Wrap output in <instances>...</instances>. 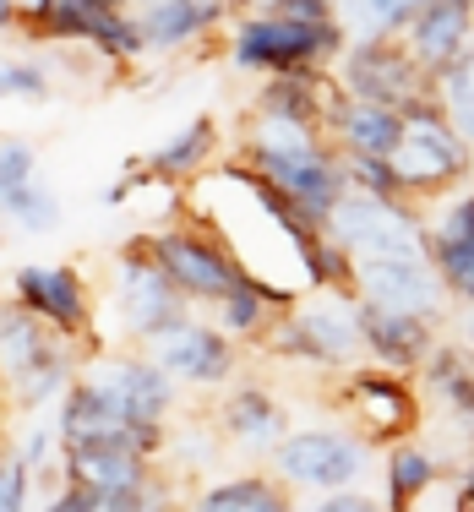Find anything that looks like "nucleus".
<instances>
[{"mask_svg":"<svg viewBox=\"0 0 474 512\" xmlns=\"http://www.w3.org/2000/svg\"><path fill=\"white\" fill-rule=\"evenodd\" d=\"M338 158H344L349 191H366V197H387V202H409L387 158H360V153H338Z\"/></svg>","mask_w":474,"mask_h":512,"instance_id":"7c9ffc66","label":"nucleus"},{"mask_svg":"<svg viewBox=\"0 0 474 512\" xmlns=\"http://www.w3.org/2000/svg\"><path fill=\"white\" fill-rule=\"evenodd\" d=\"M376 447L355 425H306V431H289L284 447L273 453L267 469L289 485V491H316V496H333V491H360L366 480Z\"/></svg>","mask_w":474,"mask_h":512,"instance_id":"423d86ee","label":"nucleus"},{"mask_svg":"<svg viewBox=\"0 0 474 512\" xmlns=\"http://www.w3.org/2000/svg\"><path fill=\"white\" fill-rule=\"evenodd\" d=\"M50 88L44 60H0V99H50Z\"/></svg>","mask_w":474,"mask_h":512,"instance_id":"2f4dec72","label":"nucleus"},{"mask_svg":"<svg viewBox=\"0 0 474 512\" xmlns=\"http://www.w3.org/2000/svg\"><path fill=\"white\" fill-rule=\"evenodd\" d=\"M82 371H88L93 382L142 425H169V414H175V404H180V387L169 382L142 349H104V355H93Z\"/></svg>","mask_w":474,"mask_h":512,"instance_id":"f3484780","label":"nucleus"},{"mask_svg":"<svg viewBox=\"0 0 474 512\" xmlns=\"http://www.w3.org/2000/svg\"><path fill=\"white\" fill-rule=\"evenodd\" d=\"M404 44L431 77H442L474 44V0H425V11L404 28Z\"/></svg>","mask_w":474,"mask_h":512,"instance_id":"412c9836","label":"nucleus"},{"mask_svg":"<svg viewBox=\"0 0 474 512\" xmlns=\"http://www.w3.org/2000/svg\"><path fill=\"white\" fill-rule=\"evenodd\" d=\"M39 180V148L22 137H0V197Z\"/></svg>","mask_w":474,"mask_h":512,"instance_id":"473e14b6","label":"nucleus"},{"mask_svg":"<svg viewBox=\"0 0 474 512\" xmlns=\"http://www.w3.org/2000/svg\"><path fill=\"white\" fill-rule=\"evenodd\" d=\"M109 300H115V316H120V327H126L131 349L153 344L164 327H175V322H186V316H197V306H191V300L175 289V278L158 267L148 235H131L126 246L115 251Z\"/></svg>","mask_w":474,"mask_h":512,"instance_id":"0eeeda50","label":"nucleus"},{"mask_svg":"<svg viewBox=\"0 0 474 512\" xmlns=\"http://www.w3.org/2000/svg\"><path fill=\"white\" fill-rule=\"evenodd\" d=\"M213 431L224 436V447H235V453H267L273 458L295 425H289V409L273 387L257 382V376H240V382H229L224 398H218Z\"/></svg>","mask_w":474,"mask_h":512,"instance_id":"dca6fc26","label":"nucleus"},{"mask_svg":"<svg viewBox=\"0 0 474 512\" xmlns=\"http://www.w3.org/2000/svg\"><path fill=\"white\" fill-rule=\"evenodd\" d=\"M300 512H387V507L366 491H333V496H316V502L300 507Z\"/></svg>","mask_w":474,"mask_h":512,"instance_id":"c9c22d12","label":"nucleus"},{"mask_svg":"<svg viewBox=\"0 0 474 512\" xmlns=\"http://www.w3.org/2000/svg\"><path fill=\"white\" fill-rule=\"evenodd\" d=\"M425 224H431V235H425V262L442 278L447 300H453V306H474V180L458 186L453 197L425 207Z\"/></svg>","mask_w":474,"mask_h":512,"instance_id":"2eb2a0df","label":"nucleus"},{"mask_svg":"<svg viewBox=\"0 0 474 512\" xmlns=\"http://www.w3.org/2000/svg\"><path fill=\"white\" fill-rule=\"evenodd\" d=\"M88 365L71 338H60L44 316H33L17 300H0V393L11 414H39L44 404H60L77 371Z\"/></svg>","mask_w":474,"mask_h":512,"instance_id":"f03ea898","label":"nucleus"},{"mask_svg":"<svg viewBox=\"0 0 474 512\" xmlns=\"http://www.w3.org/2000/svg\"><path fill=\"white\" fill-rule=\"evenodd\" d=\"M142 355L175 387H208V393L213 387H229L240 371V344L218 322H208L202 311L175 322V327H164L153 344H142Z\"/></svg>","mask_w":474,"mask_h":512,"instance_id":"ddd939ff","label":"nucleus"},{"mask_svg":"<svg viewBox=\"0 0 474 512\" xmlns=\"http://www.w3.org/2000/svg\"><path fill=\"white\" fill-rule=\"evenodd\" d=\"M425 11V0H333V17L349 39H387L404 33Z\"/></svg>","mask_w":474,"mask_h":512,"instance_id":"cd10ccee","label":"nucleus"},{"mask_svg":"<svg viewBox=\"0 0 474 512\" xmlns=\"http://www.w3.org/2000/svg\"><path fill=\"white\" fill-rule=\"evenodd\" d=\"M327 142L338 153H360V158H393L398 137H404V115L398 109H382V104H360L349 99L344 88H327Z\"/></svg>","mask_w":474,"mask_h":512,"instance_id":"6ab92c4d","label":"nucleus"},{"mask_svg":"<svg viewBox=\"0 0 474 512\" xmlns=\"http://www.w3.org/2000/svg\"><path fill=\"white\" fill-rule=\"evenodd\" d=\"M355 300L382 306V311L425 316V322H442L447 306H453L425 256H371V262H355Z\"/></svg>","mask_w":474,"mask_h":512,"instance_id":"4468645a","label":"nucleus"},{"mask_svg":"<svg viewBox=\"0 0 474 512\" xmlns=\"http://www.w3.org/2000/svg\"><path fill=\"white\" fill-rule=\"evenodd\" d=\"M191 512H300L295 491L278 480L273 469H246V474H224L191 491Z\"/></svg>","mask_w":474,"mask_h":512,"instance_id":"b1692460","label":"nucleus"},{"mask_svg":"<svg viewBox=\"0 0 474 512\" xmlns=\"http://www.w3.org/2000/svg\"><path fill=\"white\" fill-rule=\"evenodd\" d=\"M148 246L158 256V267L175 278V289L197 311H213L224 295H235V289L246 284V273H240V262L229 256V246L213 235V229H202L186 207L175 213V224H158L153 229Z\"/></svg>","mask_w":474,"mask_h":512,"instance_id":"1a4fd4ad","label":"nucleus"},{"mask_svg":"<svg viewBox=\"0 0 474 512\" xmlns=\"http://www.w3.org/2000/svg\"><path fill=\"white\" fill-rule=\"evenodd\" d=\"M387 164H393L404 197L420 207L453 197L458 186L474 180V148L453 131V120L442 115L436 99H420L415 109H404V137H398Z\"/></svg>","mask_w":474,"mask_h":512,"instance_id":"20e7f679","label":"nucleus"},{"mask_svg":"<svg viewBox=\"0 0 474 512\" xmlns=\"http://www.w3.org/2000/svg\"><path fill=\"white\" fill-rule=\"evenodd\" d=\"M218 158H224V126H218V115H197L164 148H153L142 158V169H148L153 186H191V180L208 175Z\"/></svg>","mask_w":474,"mask_h":512,"instance_id":"4be33fe9","label":"nucleus"},{"mask_svg":"<svg viewBox=\"0 0 474 512\" xmlns=\"http://www.w3.org/2000/svg\"><path fill=\"white\" fill-rule=\"evenodd\" d=\"M349 33L338 22H289L273 11H246L229 22V66L257 77H295V71H333Z\"/></svg>","mask_w":474,"mask_h":512,"instance_id":"7ed1b4c3","label":"nucleus"},{"mask_svg":"<svg viewBox=\"0 0 474 512\" xmlns=\"http://www.w3.org/2000/svg\"><path fill=\"white\" fill-rule=\"evenodd\" d=\"M60 469H66L71 485H88V491H137V485H153L164 474V463L131 453V447L115 442H77L60 447Z\"/></svg>","mask_w":474,"mask_h":512,"instance_id":"aec40b11","label":"nucleus"},{"mask_svg":"<svg viewBox=\"0 0 474 512\" xmlns=\"http://www.w3.org/2000/svg\"><path fill=\"white\" fill-rule=\"evenodd\" d=\"M360 338H366V360L398 376H420L425 360L442 344V322L425 316H404V311H382L360 300Z\"/></svg>","mask_w":474,"mask_h":512,"instance_id":"a211bd4d","label":"nucleus"},{"mask_svg":"<svg viewBox=\"0 0 474 512\" xmlns=\"http://www.w3.org/2000/svg\"><path fill=\"white\" fill-rule=\"evenodd\" d=\"M240 164L257 169L273 191H284L300 213H311L316 224L333 218V207L349 197V175H344V158L327 142V131L295 126V120H278V115H257L251 109L240 120Z\"/></svg>","mask_w":474,"mask_h":512,"instance_id":"f257e3e1","label":"nucleus"},{"mask_svg":"<svg viewBox=\"0 0 474 512\" xmlns=\"http://www.w3.org/2000/svg\"><path fill=\"white\" fill-rule=\"evenodd\" d=\"M33 512H104L99 507V491H88V485H60L55 496H44V502H33Z\"/></svg>","mask_w":474,"mask_h":512,"instance_id":"f704fd0d","label":"nucleus"},{"mask_svg":"<svg viewBox=\"0 0 474 512\" xmlns=\"http://www.w3.org/2000/svg\"><path fill=\"white\" fill-rule=\"evenodd\" d=\"M333 82L360 104H382V109H415L420 99H436V77L415 60V50L404 44V33L387 39H349L344 55L333 66Z\"/></svg>","mask_w":474,"mask_h":512,"instance_id":"6e6552de","label":"nucleus"},{"mask_svg":"<svg viewBox=\"0 0 474 512\" xmlns=\"http://www.w3.org/2000/svg\"><path fill=\"white\" fill-rule=\"evenodd\" d=\"M0 218H6L17 235H55L60 229V197L44 186V180H33V186L0 197Z\"/></svg>","mask_w":474,"mask_h":512,"instance_id":"c85d7f7f","label":"nucleus"},{"mask_svg":"<svg viewBox=\"0 0 474 512\" xmlns=\"http://www.w3.org/2000/svg\"><path fill=\"white\" fill-rule=\"evenodd\" d=\"M6 414H11V404H6V393H0V431H6Z\"/></svg>","mask_w":474,"mask_h":512,"instance_id":"a19ab883","label":"nucleus"},{"mask_svg":"<svg viewBox=\"0 0 474 512\" xmlns=\"http://www.w3.org/2000/svg\"><path fill=\"white\" fill-rule=\"evenodd\" d=\"M453 512H474V502H469V496H458V507Z\"/></svg>","mask_w":474,"mask_h":512,"instance_id":"79ce46f5","label":"nucleus"},{"mask_svg":"<svg viewBox=\"0 0 474 512\" xmlns=\"http://www.w3.org/2000/svg\"><path fill=\"white\" fill-rule=\"evenodd\" d=\"M458 496H469V502H474V453L464 463V474H458Z\"/></svg>","mask_w":474,"mask_h":512,"instance_id":"58836bf2","label":"nucleus"},{"mask_svg":"<svg viewBox=\"0 0 474 512\" xmlns=\"http://www.w3.org/2000/svg\"><path fill=\"white\" fill-rule=\"evenodd\" d=\"M295 300L289 295H278V289H262V284H240L235 295H224L213 306V322L224 327L229 338H235L240 349H262L267 338H273V327H278V316H284Z\"/></svg>","mask_w":474,"mask_h":512,"instance_id":"393cba45","label":"nucleus"},{"mask_svg":"<svg viewBox=\"0 0 474 512\" xmlns=\"http://www.w3.org/2000/svg\"><path fill=\"white\" fill-rule=\"evenodd\" d=\"M267 6H273V0H235V11H240V17H246V11H267Z\"/></svg>","mask_w":474,"mask_h":512,"instance_id":"ea45409f","label":"nucleus"},{"mask_svg":"<svg viewBox=\"0 0 474 512\" xmlns=\"http://www.w3.org/2000/svg\"><path fill=\"white\" fill-rule=\"evenodd\" d=\"M11 300L28 306L33 316L55 327L60 338L82 349V355H104V338H99V295L93 284L82 278V267H66V262H28L11 273Z\"/></svg>","mask_w":474,"mask_h":512,"instance_id":"9b49d317","label":"nucleus"},{"mask_svg":"<svg viewBox=\"0 0 474 512\" xmlns=\"http://www.w3.org/2000/svg\"><path fill=\"white\" fill-rule=\"evenodd\" d=\"M327 235L355 256V262H371V256H425L431 224H425L420 202H387V197L349 191L333 207V218H327Z\"/></svg>","mask_w":474,"mask_h":512,"instance_id":"f8f14e48","label":"nucleus"},{"mask_svg":"<svg viewBox=\"0 0 474 512\" xmlns=\"http://www.w3.org/2000/svg\"><path fill=\"white\" fill-rule=\"evenodd\" d=\"M436 104H442L447 120H453L458 137L474 148V44L436 77Z\"/></svg>","mask_w":474,"mask_h":512,"instance_id":"c756f323","label":"nucleus"},{"mask_svg":"<svg viewBox=\"0 0 474 512\" xmlns=\"http://www.w3.org/2000/svg\"><path fill=\"white\" fill-rule=\"evenodd\" d=\"M458 344L474 349V306H464V316H458Z\"/></svg>","mask_w":474,"mask_h":512,"instance_id":"4c0bfd02","label":"nucleus"},{"mask_svg":"<svg viewBox=\"0 0 474 512\" xmlns=\"http://www.w3.org/2000/svg\"><path fill=\"white\" fill-rule=\"evenodd\" d=\"M333 404L376 453H387V447H398V442H415V431L425 420L415 382L398 376V371H382V365H371V360L338 376Z\"/></svg>","mask_w":474,"mask_h":512,"instance_id":"9d476101","label":"nucleus"},{"mask_svg":"<svg viewBox=\"0 0 474 512\" xmlns=\"http://www.w3.org/2000/svg\"><path fill=\"white\" fill-rule=\"evenodd\" d=\"M420 382H425V393L436 398L453 420H474V349L469 344H458V338H442L436 344V355L425 360V371H420Z\"/></svg>","mask_w":474,"mask_h":512,"instance_id":"bb28decb","label":"nucleus"},{"mask_svg":"<svg viewBox=\"0 0 474 512\" xmlns=\"http://www.w3.org/2000/svg\"><path fill=\"white\" fill-rule=\"evenodd\" d=\"M273 17H289V22H338L333 17V0H273Z\"/></svg>","mask_w":474,"mask_h":512,"instance_id":"e433bc0d","label":"nucleus"},{"mask_svg":"<svg viewBox=\"0 0 474 512\" xmlns=\"http://www.w3.org/2000/svg\"><path fill=\"white\" fill-rule=\"evenodd\" d=\"M267 355L289 360V365H316V371H355L366 360V338H360V300L344 295H316L295 300L278 316Z\"/></svg>","mask_w":474,"mask_h":512,"instance_id":"39448f33","label":"nucleus"},{"mask_svg":"<svg viewBox=\"0 0 474 512\" xmlns=\"http://www.w3.org/2000/svg\"><path fill=\"white\" fill-rule=\"evenodd\" d=\"M137 22H142V39H148L153 55H180L197 39H208L213 28H229L235 17L218 6H202V0H153V6L137 11Z\"/></svg>","mask_w":474,"mask_h":512,"instance_id":"5701e85b","label":"nucleus"},{"mask_svg":"<svg viewBox=\"0 0 474 512\" xmlns=\"http://www.w3.org/2000/svg\"><path fill=\"white\" fill-rule=\"evenodd\" d=\"M442 463L431 458L425 442H398L382 453V507L387 512H420V502L431 496V485L442 480Z\"/></svg>","mask_w":474,"mask_h":512,"instance_id":"a878e982","label":"nucleus"},{"mask_svg":"<svg viewBox=\"0 0 474 512\" xmlns=\"http://www.w3.org/2000/svg\"><path fill=\"white\" fill-rule=\"evenodd\" d=\"M0 512H33V469L0 447Z\"/></svg>","mask_w":474,"mask_h":512,"instance_id":"72a5a7b5","label":"nucleus"}]
</instances>
